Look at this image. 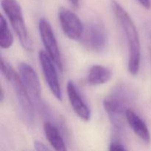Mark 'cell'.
<instances>
[{"label":"cell","instance_id":"obj_1","mask_svg":"<svg viewBox=\"0 0 151 151\" xmlns=\"http://www.w3.org/2000/svg\"><path fill=\"white\" fill-rule=\"evenodd\" d=\"M111 7L127 38L129 50L128 70L131 75H136L139 70L141 60V44L137 29L131 16L119 2L111 0Z\"/></svg>","mask_w":151,"mask_h":151},{"label":"cell","instance_id":"obj_2","mask_svg":"<svg viewBox=\"0 0 151 151\" xmlns=\"http://www.w3.org/2000/svg\"><path fill=\"white\" fill-rule=\"evenodd\" d=\"M135 99L134 92L129 86L119 84L103 101L105 110L109 114L111 122L116 128H121L124 125V117L126 111Z\"/></svg>","mask_w":151,"mask_h":151},{"label":"cell","instance_id":"obj_4","mask_svg":"<svg viewBox=\"0 0 151 151\" xmlns=\"http://www.w3.org/2000/svg\"><path fill=\"white\" fill-rule=\"evenodd\" d=\"M1 5L10 21L12 27L19 37L22 47L25 50L31 51L32 44L25 25L20 4L16 0H1Z\"/></svg>","mask_w":151,"mask_h":151},{"label":"cell","instance_id":"obj_14","mask_svg":"<svg viewBox=\"0 0 151 151\" xmlns=\"http://www.w3.org/2000/svg\"><path fill=\"white\" fill-rule=\"evenodd\" d=\"M13 37L8 27L6 19L1 15L0 16V46L3 49H8L13 45Z\"/></svg>","mask_w":151,"mask_h":151},{"label":"cell","instance_id":"obj_9","mask_svg":"<svg viewBox=\"0 0 151 151\" xmlns=\"http://www.w3.org/2000/svg\"><path fill=\"white\" fill-rule=\"evenodd\" d=\"M19 76L34 101H39L41 99V87L38 75L33 68L28 63L23 62L19 66Z\"/></svg>","mask_w":151,"mask_h":151},{"label":"cell","instance_id":"obj_18","mask_svg":"<svg viewBox=\"0 0 151 151\" xmlns=\"http://www.w3.org/2000/svg\"><path fill=\"white\" fill-rule=\"evenodd\" d=\"M71 4L74 6L75 7L78 8L80 5V0H69Z\"/></svg>","mask_w":151,"mask_h":151},{"label":"cell","instance_id":"obj_16","mask_svg":"<svg viewBox=\"0 0 151 151\" xmlns=\"http://www.w3.org/2000/svg\"><path fill=\"white\" fill-rule=\"evenodd\" d=\"M34 147H35V150L38 151L50 150V148H49L46 145H44V143L41 142L39 141L34 142Z\"/></svg>","mask_w":151,"mask_h":151},{"label":"cell","instance_id":"obj_15","mask_svg":"<svg viewBox=\"0 0 151 151\" xmlns=\"http://www.w3.org/2000/svg\"><path fill=\"white\" fill-rule=\"evenodd\" d=\"M109 150H126L127 148L122 143L119 141H112L109 145Z\"/></svg>","mask_w":151,"mask_h":151},{"label":"cell","instance_id":"obj_3","mask_svg":"<svg viewBox=\"0 0 151 151\" xmlns=\"http://www.w3.org/2000/svg\"><path fill=\"white\" fill-rule=\"evenodd\" d=\"M0 64L1 73L13 86L22 119L28 125H32L34 122L35 116L33 105L29 97L30 96L24 86L20 76L2 56H1Z\"/></svg>","mask_w":151,"mask_h":151},{"label":"cell","instance_id":"obj_12","mask_svg":"<svg viewBox=\"0 0 151 151\" xmlns=\"http://www.w3.org/2000/svg\"><path fill=\"white\" fill-rule=\"evenodd\" d=\"M112 77V72L109 68L101 65L91 66L87 76V82L92 86H98L106 83Z\"/></svg>","mask_w":151,"mask_h":151},{"label":"cell","instance_id":"obj_19","mask_svg":"<svg viewBox=\"0 0 151 151\" xmlns=\"http://www.w3.org/2000/svg\"><path fill=\"white\" fill-rule=\"evenodd\" d=\"M0 94H1V95H0V101L1 102L3 101V100H4V91H3V88L2 87H1V91H0Z\"/></svg>","mask_w":151,"mask_h":151},{"label":"cell","instance_id":"obj_13","mask_svg":"<svg viewBox=\"0 0 151 151\" xmlns=\"http://www.w3.org/2000/svg\"><path fill=\"white\" fill-rule=\"evenodd\" d=\"M44 131L46 138L55 150L58 151L66 150L64 141L55 126L50 122H45L44 123Z\"/></svg>","mask_w":151,"mask_h":151},{"label":"cell","instance_id":"obj_17","mask_svg":"<svg viewBox=\"0 0 151 151\" xmlns=\"http://www.w3.org/2000/svg\"><path fill=\"white\" fill-rule=\"evenodd\" d=\"M138 1L142 5V7L147 9V10H149L150 8L151 4L150 0H138Z\"/></svg>","mask_w":151,"mask_h":151},{"label":"cell","instance_id":"obj_10","mask_svg":"<svg viewBox=\"0 0 151 151\" xmlns=\"http://www.w3.org/2000/svg\"><path fill=\"white\" fill-rule=\"evenodd\" d=\"M66 90H67L69 102L75 114L83 120H89L91 117V111L89 108L83 101L72 81H69L68 82Z\"/></svg>","mask_w":151,"mask_h":151},{"label":"cell","instance_id":"obj_7","mask_svg":"<svg viewBox=\"0 0 151 151\" xmlns=\"http://www.w3.org/2000/svg\"><path fill=\"white\" fill-rule=\"evenodd\" d=\"M40 64L42 68L43 73L46 81L49 86L50 91L53 95L58 100H61L62 94L59 83L58 77L56 71L55 63L48 54L44 51H40L38 53Z\"/></svg>","mask_w":151,"mask_h":151},{"label":"cell","instance_id":"obj_11","mask_svg":"<svg viewBox=\"0 0 151 151\" xmlns=\"http://www.w3.org/2000/svg\"><path fill=\"white\" fill-rule=\"evenodd\" d=\"M126 121L135 134L146 144H150L151 137L147 125L132 109H129L127 110Z\"/></svg>","mask_w":151,"mask_h":151},{"label":"cell","instance_id":"obj_6","mask_svg":"<svg viewBox=\"0 0 151 151\" xmlns=\"http://www.w3.org/2000/svg\"><path fill=\"white\" fill-rule=\"evenodd\" d=\"M38 29H39L41 41L44 44L47 54L51 58L55 66H57V67L60 71H62L63 70V62H62L61 55H60L57 40H56L55 35L53 32L51 24L47 19H46L45 18H42L39 21Z\"/></svg>","mask_w":151,"mask_h":151},{"label":"cell","instance_id":"obj_5","mask_svg":"<svg viewBox=\"0 0 151 151\" xmlns=\"http://www.w3.org/2000/svg\"><path fill=\"white\" fill-rule=\"evenodd\" d=\"M87 50L94 52L103 51L107 45L108 36L104 24L100 21L91 22L86 27L81 38Z\"/></svg>","mask_w":151,"mask_h":151},{"label":"cell","instance_id":"obj_8","mask_svg":"<svg viewBox=\"0 0 151 151\" xmlns=\"http://www.w3.org/2000/svg\"><path fill=\"white\" fill-rule=\"evenodd\" d=\"M58 15L63 33L72 40L81 39L84 27L80 18L73 12L64 7L60 9Z\"/></svg>","mask_w":151,"mask_h":151}]
</instances>
